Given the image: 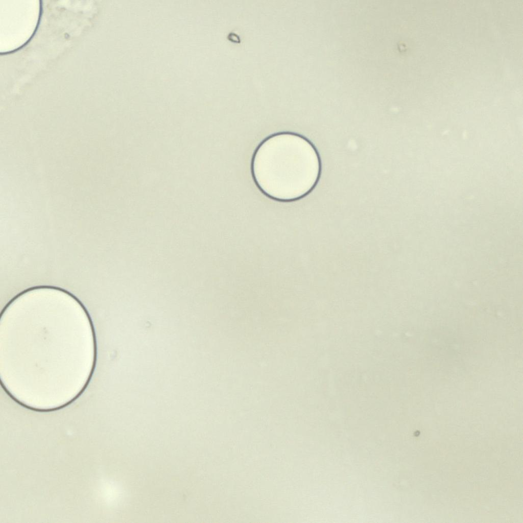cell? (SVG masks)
Instances as JSON below:
<instances>
[{"mask_svg":"<svg viewBox=\"0 0 523 523\" xmlns=\"http://www.w3.org/2000/svg\"><path fill=\"white\" fill-rule=\"evenodd\" d=\"M251 171L260 190L269 197L291 201L307 195L320 175L318 153L306 138L291 132L273 134L257 147Z\"/></svg>","mask_w":523,"mask_h":523,"instance_id":"cell-1","label":"cell"}]
</instances>
